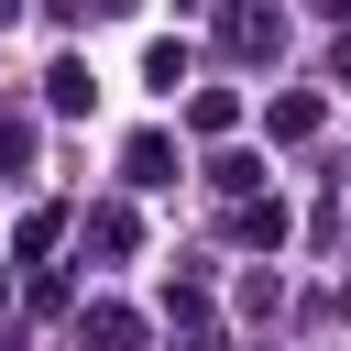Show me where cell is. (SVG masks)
<instances>
[{
  "label": "cell",
  "mask_w": 351,
  "mask_h": 351,
  "mask_svg": "<svg viewBox=\"0 0 351 351\" xmlns=\"http://www.w3.org/2000/svg\"><path fill=\"white\" fill-rule=\"evenodd\" d=\"M22 154H33V132H22V121H0V165H22Z\"/></svg>",
  "instance_id": "1"
}]
</instances>
